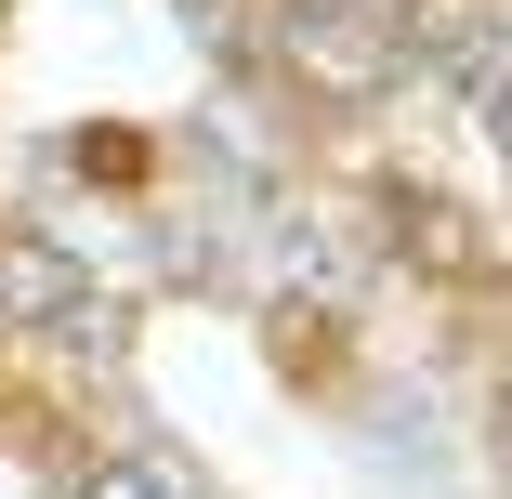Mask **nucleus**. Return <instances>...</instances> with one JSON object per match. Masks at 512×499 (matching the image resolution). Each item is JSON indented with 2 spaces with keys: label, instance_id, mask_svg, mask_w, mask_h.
<instances>
[{
  "label": "nucleus",
  "instance_id": "nucleus-1",
  "mask_svg": "<svg viewBox=\"0 0 512 499\" xmlns=\"http://www.w3.org/2000/svg\"><path fill=\"white\" fill-rule=\"evenodd\" d=\"M79 499H171V486H158V473H132V460H106V473H92Z\"/></svg>",
  "mask_w": 512,
  "mask_h": 499
}]
</instances>
